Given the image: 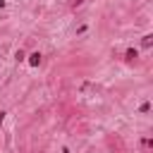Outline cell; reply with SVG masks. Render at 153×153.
Wrapping results in <instances>:
<instances>
[{
  "label": "cell",
  "instance_id": "cell-1",
  "mask_svg": "<svg viewBox=\"0 0 153 153\" xmlns=\"http://www.w3.org/2000/svg\"><path fill=\"white\" fill-rule=\"evenodd\" d=\"M29 65H31V67H38V65H41V53H31V55H29Z\"/></svg>",
  "mask_w": 153,
  "mask_h": 153
},
{
  "label": "cell",
  "instance_id": "cell-2",
  "mask_svg": "<svg viewBox=\"0 0 153 153\" xmlns=\"http://www.w3.org/2000/svg\"><path fill=\"white\" fill-rule=\"evenodd\" d=\"M124 57H127V60L131 62V60H136V57H139V50H136V48H129V50L124 53Z\"/></svg>",
  "mask_w": 153,
  "mask_h": 153
},
{
  "label": "cell",
  "instance_id": "cell-3",
  "mask_svg": "<svg viewBox=\"0 0 153 153\" xmlns=\"http://www.w3.org/2000/svg\"><path fill=\"white\" fill-rule=\"evenodd\" d=\"M139 146H141L143 151H148V148L153 146V141H151V139H141V141H139Z\"/></svg>",
  "mask_w": 153,
  "mask_h": 153
},
{
  "label": "cell",
  "instance_id": "cell-4",
  "mask_svg": "<svg viewBox=\"0 0 153 153\" xmlns=\"http://www.w3.org/2000/svg\"><path fill=\"white\" fill-rule=\"evenodd\" d=\"M151 43H153V36H151V33H148V36H143L141 45H143V48H151Z\"/></svg>",
  "mask_w": 153,
  "mask_h": 153
},
{
  "label": "cell",
  "instance_id": "cell-5",
  "mask_svg": "<svg viewBox=\"0 0 153 153\" xmlns=\"http://www.w3.org/2000/svg\"><path fill=\"white\" fill-rule=\"evenodd\" d=\"M14 57H17V62H22L26 55H24V50H17V55H14Z\"/></svg>",
  "mask_w": 153,
  "mask_h": 153
},
{
  "label": "cell",
  "instance_id": "cell-6",
  "mask_svg": "<svg viewBox=\"0 0 153 153\" xmlns=\"http://www.w3.org/2000/svg\"><path fill=\"white\" fill-rule=\"evenodd\" d=\"M139 110H141V112H148V110H151V103H141V108H139Z\"/></svg>",
  "mask_w": 153,
  "mask_h": 153
},
{
  "label": "cell",
  "instance_id": "cell-7",
  "mask_svg": "<svg viewBox=\"0 0 153 153\" xmlns=\"http://www.w3.org/2000/svg\"><path fill=\"white\" fill-rule=\"evenodd\" d=\"M2 122H5V112L0 110V127H2Z\"/></svg>",
  "mask_w": 153,
  "mask_h": 153
},
{
  "label": "cell",
  "instance_id": "cell-8",
  "mask_svg": "<svg viewBox=\"0 0 153 153\" xmlns=\"http://www.w3.org/2000/svg\"><path fill=\"white\" fill-rule=\"evenodd\" d=\"M86 0H74V7H79V5H84Z\"/></svg>",
  "mask_w": 153,
  "mask_h": 153
},
{
  "label": "cell",
  "instance_id": "cell-9",
  "mask_svg": "<svg viewBox=\"0 0 153 153\" xmlns=\"http://www.w3.org/2000/svg\"><path fill=\"white\" fill-rule=\"evenodd\" d=\"M0 7H5V2H2V0H0Z\"/></svg>",
  "mask_w": 153,
  "mask_h": 153
}]
</instances>
